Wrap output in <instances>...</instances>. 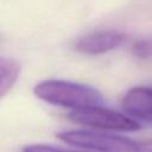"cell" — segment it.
<instances>
[{"label": "cell", "mask_w": 152, "mask_h": 152, "mask_svg": "<svg viewBox=\"0 0 152 152\" xmlns=\"http://www.w3.org/2000/svg\"><path fill=\"white\" fill-rule=\"evenodd\" d=\"M36 97L53 106L82 109L100 107L104 99L102 94L87 84L65 81V80H45L37 83L33 88Z\"/></svg>", "instance_id": "1"}, {"label": "cell", "mask_w": 152, "mask_h": 152, "mask_svg": "<svg viewBox=\"0 0 152 152\" xmlns=\"http://www.w3.org/2000/svg\"><path fill=\"white\" fill-rule=\"evenodd\" d=\"M56 137L65 144L97 152H137L138 140L94 129L61 131Z\"/></svg>", "instance_id": "2"}, {"label": "cell", "mask_w": 152, "mask_h": 152, "mask_svg": "<svg viewBox=\"0 0 152 152\" xmlns=\"http://www.w3.org/2000/svg\"><path fill=\"white\" fill-rule=\"evenodd\" d=\"M68 116L72 122L94 129L131 132L140 128V124L132 116L101 106L75 109Z\"/></svg>", "instance_id": "3"}, {"label": "cell", "mask_w": 152, "mask_h": 152, "mask_svg": "<svg viewBox=\"0 0 152 152\" xmlns=\"http://www.w3.org/2000/svg\"><path fill=\"white\" fill-rule=\"evenodd\" d=\"M126 40V36L119 31H97L84 34L75 43V49L84 55H101L115 50Z\"/></svg>", "instance_id": "4"}, {"label": "cell", "mask_w": 152, "mask_h": 152, "mask_svg": "<svg viewBox=\"0 0 152 152\" xmlns=\"http://www.w3.org/2000/svg\"><path fill=\"white\" fill-rule=\"evenodd\" d=\"M122 108L133 119L152 122V88L133 87L122 97Z\"/></svg>", "instance_id": "5"}, {"label": "cell", "mask_w": 152, "mask_h": 152, "mask_svg": "<svg viewBox=\"0 0 152 152\" xmlns=\"http://www.w3.org/2000/svg\"><path fill=\"white\" fill-rule=\"evenodd\" d=\"M20 75V64L7 57L0 58V95L5 97L14 87Z\"/></svg>", "instance_id": "6"}, {"label": "cell", "mask_w": 152, "mask_h": 152, "mask_svg": "<svg viewBox=\"0 0 152 152\" xmlns=\"http://www.w3.org/2000/svg\"><path fill=\"white\" fill-rule=\"evenodd\" d=\"M132 52L140 59H147L152 56V42L147 39L137 40L132 46Z\"/></svg>", "instance_id": "7"}, {"label": "cell", "mask_w": 152, "mask_h": 152, "mask_svg": "<svg viewBox=\"0 0 152 152\" xmlns=\"http://www.w3.org/2000/svg\"><path fill=\"white\" fill-rule=\"evenodd\" d=\"M21 152H83V151L68 150V148H62V147H57L48 144H30L24 146Z\"/></svg>", "instance_id": "8"}, {"label": "cell", "mask_w": 152, "mask_h": 152, "mask_svg": "<svg viewBox=\"0 0 152 152\" xmlns=\"http://www.w3.org/2000/svg\"><path fill=\"white\" fill-rule=\"evenodd\" d=\"M137 152H152V139L138 141Z\"/></svg>", "instance_id": "9"}]
</instances>
